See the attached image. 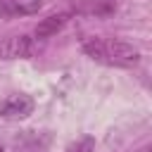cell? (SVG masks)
I'll use <instances>...</instances> for the list:
<instances>
[{
    "mask_svg": "<svg viewBox=\"0 0 152 152\" xmlns=\"http://www.w3.org/2000/svg\"><path fill=\"white\" fill-rule=\"evenodd\" d=\"M43 7V0H0V19L28 17Z\"/></svg>",
    "mask_w": 152,
    "mask_h": 152,
    "instance_id": "obj_4",
    "label": "cell"
},
{
    "mask_svg": "<svg viewBox=\"0 0 152 152\" xmlns=\"http://www.w3.org/2000/svg\"><path fill=\"white\" fill-rule=\"evenodd\" d=\"M33 107H36L33 97L21 95V93L19 95H10V97H5L0 102V116L2 119H26L33 112Z\"/></svg>",
    "mask_w": 152,
    "mask_h": 152,
    "instance_id": "obj_3",
    "label": "cell"
},
{
    "mask_svg": "<svg viewBox=\"0 0 152 152\" xmlns=\"http://www.w3.org/2000/svg\"><path fill=\"white\" fill-rule=\"evenodd\" d=\"M0 152H2V147H0Z\"/></svg>",
    "mask_w": 152,
    "mask_h": 152,
    "instance_id": "obj_7",
    "label": "cell"
},
{
    "mask_svg": "<svg viewBox=\"0 0 152 152\" xmlns=\"http://www.w3.org/2000/svg\"><path fill=\"white\" fill-rule=\"evenodd\" d=\"M83 52L97 62L116 64V66H135L140 62V50L126 40H102V38H86Z\"/></svg>",
    "mask_w": 152,
    "mask_h": 152,
    "instance_id": "obj_1",
    "label": "cell"
},
{
    "mask_svg": "<svg viewBox=\"0 0 152 152\" xmlns=\"http://www.w3.org/2000/svg\"><path fill=\"white\" fill-rule=\"evenodd\" d=\"M38 50L40 45L31 36H12L0 40V59H28Z\"/></svg>",
    "mask_w": 152,
    "mask_h": 152,
    "instance_id": "obj_2",
    "label": "cell"
},
{
    "mask_svg": "<svg viewBox=\"0 0 152 152\" xmlns=\"http://www.w3.org/2000/svg\"><path fill=\"white\" fill-rule=\"evenodd\" d=\"M69 21V12H59V14H50L45 17L38 26H36V38H52L57 36Z\"/></svg>",
    "mask_w": 152,
    "mask_h": 152,
    "instance_id": "obj_5",
    "label": "cell"
},
{
    "mask_svg": "<svg viewBox=\"0 0 152 152\" xmlns=\"http://www.w3.org/2000/svg\"><path fill=\"white\" fill-rule=\"evenodd\" d=\"M66 152H95V140H93L90 135H86V138L71 142V145L66 147Z\"/></svg>",
    "mask_w": 152,
    "mask_h": 152,
    "instance_id": "obj_6",
    "label": "cell"
}]
</instances>
